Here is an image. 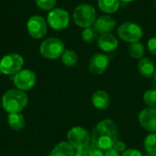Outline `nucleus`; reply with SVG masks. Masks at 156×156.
Segmentation results:
<instances>
[{"label": "nucleus", "mask_w": 156, "mask_h": 156, "mask_svg": "<svg viewBox=\"0 0 156 156\" xmlns=\"http://www.w3.org/2000/svg\"><path fill=\"white\" fill-rule=\"evenodd\" d=\"M97 35H98V32L95 30L94 27H85L81 32V38L84 42L90 44V43H93L98 38Z\"/></svg>", "instance_id": "nucleus-22"}, {"label": "nucleus", "mask_w": 156, "mask_h": 156, "mask_svg": "<svg viewBox=\"0 0 156 156\" xmlns=\"http://www.w3.org/2000/svg\"><path fill=\"white\" fill-rule=\"evenodd\" d=\"M139 122L145 130L156 133V109L147 108L139 114Z\"/></svg>", "instance_id": "nucleus-12"}, {"label": "nucleus", "mask_w": 156, "mask_h": 156, "mask_svg": "<svg viewBox=\"0 0 156 156\" xmlns=\"http://www.w3.org/2000/svg\"><path fill=\"white\" fill-rule=\"evenodd\" d=\"M112 149H114V150L117 151L118 153H123V152H125V151L127 150V149H126V145L124 144V143H122V142H121V141H117V142L114 144Z\"/></svg>", "instance_id": "nucleus-28"}, {"label": "nucleus", "mask_w": 156, "mask_h": 156, "mask_svg": "<svg viewBox=\"0 0 156 156\" xmlns=\"http://www.w3.org/2000/svg\"><path fill=\"white\" fill-rule=\"evenodd\" d=\"M7 123L11 129L15 131H21L26 125V121L21 113H9L7 116Z\"/></svg>", "instance_id": "nucleus-18"}, {"label": "nucleus", "mask_w": 156, "mask_h": 156, "mask_svg": "<svg viewBox=\"0 0 156 156\" xmlns=\"http://www.w3.org/2000/svg\"><path fill=\"white\" fill-rule=\"evenodd\" d=\"M62 63L67 67H74L79 61V57L77 53L71 49H65L61 55Z\"/></svg>", "instance_id": "nucleus-20"}, {"label": "nucleus", "mask_w": 156, "mask_h": 156, "mask_svg": "<svg viewBox=\"0 0 156 156\" xmlns=\"http://www.w3.org/2000/svg\"><path fill=\"white\" fill-rule=\"evenodd\" d=\"M147 156H156V154H147Z\"/></svg>", "instance_id": "nucleus-33"}, {"label": "nucleus", "mask_w": 156, "mask_h": 156, "mask_svg": "<svg viewBox=\"0 0 156 156\" xmlns=\"http://www.w3.org/2000/svg\"><path fill=\"white\" fill-rule=\"evenodd\" d=\"M64 50V43L57 37H49L44 40L40 45V53L48 59H56L59 58Z\"/></svg>", "instance_id": "nucleus-6"}, {"label": "nucleus", "mask_w": 156, "mask_h": 156, "mask_svg": "<svg viewBox=\"0 0 156 156\" xmlns=\"http://www.w3.org/2000/svg\"><path fill=\"white\" fill-rule=\"evenodd\" d=\"M91 101L95 108L99 110H105L109 107L111 101H110V97L108 93L104 90H100L93 93Z\"/></svg>", "instance_id": "nucleus-16"}, {"label": "nucleus", "mask_w": 156, "mask_h": 156, "mask_svg": "<svg viewBox=\"0 0 156 156\" xmlns=\"http://www.w3.org/2000/svg\"><path fill=\"white\" fill-rule=\"evenodd\" d=\"M98 47L104 52H112L118 48L119 41L115 36L111 33L101 34L97 38Z\"/></svg>", "instance_id": "nucleus-14"}, {"label": "nucleus", "mask_w": 156, "mask_h": 156, "mask_svg": "<svg viewBox=\"0 0 156 156\" xmlns=\"http://www.w3.org/2000/svg\"><path fill=\"white\" fill-rule=\"evenodd\" d=\"M138 71L144 78H152L154 75L155 66L149 58H142L138 62Z\"/></svg>", "instance_id": "nucleus-15"}, {"label": "nucleus", "mask_w": 156, "mask_h": 156, "mask_svg": "<svg viewBox=\"0 0 156 156\" xmlns=\"http://www.w3.org/2000/svg\"><path fill=\"white\" fill-rule=\"evenodd\" d=\"M129 54L130 56L133 58H135V59H141L144 55V45L138 41V42H133V43H131L130 46H129Z\"/></svg>", "instance_id": "nucleus-21"}, {"label": "nucleus", "mask_w": 156, "mask_h": 156, "mask_svg": "<svg viewBox=\"0 0 156 156\" xmlns=\"http://www.w3.org/2000/svg\"><path fill=\"white\" fill-rule=\"evenodd\" d=\"M48 23L55 30H62L69 25V15L62 8H53L48 15Z\"/></svg>", "instance_id": "nucleus-8"}, {"label": "nucleus", "mask_w": 156, "mask_h": 156, "mask_svg": "<svg viewBox=\"0 0 156 156\" xmlns=\"http://www.w3.org/2000/svg\"><path fill=\"white\" fill-rule=\"evenodd\" d=\"M121 156H144L143 154L136 150V149H127L125 152H123Z\"/></svg>", "instance_id": "nucleus-29"}, {"label": "nucleus", "mask_w": 156, "mask_h": 156, "mask_svg": "<svg viewBox=\"0 0 156 156\" xmlns=\"http://www.w3.org/2000/svg\"><path fill=\"white\" fill-rule=\"evenodd\" d=\"M104 156H121L120 153H118L117 151H115L114 149H110L106 152H104Z\"/></svg>", "instance_id": "nucleus-31"}, {"label": "nucleus", "mask_w": 156, "mask_h": 156, "mask_svg": "<svg viewBox=\"0 0 156 156\" xmlns=\"http://www.w3.org/2000/svg\"><path fill=\"white\" fill-rule=\"evenodd\" d=\"M35 2L40 9L48 11L54 8V6L56 5L57 0H35Z\"/></svg>", "instance_id": "nucleus-25"}, {"label": "nucleus", "mask_w": 156, "mask_h": 156, "mask_svg": "<svg viewBox=\"0 0 156 156\" xmlns=\"http://www.w3.org/2000/svg\"><path fill=\"white\" fill-rule=\"evenodd\" d=\"M90 156H104V152L99 150V149H96L94 147H92L90 145Z\"/></svg>", "instance_id": "nucleus-30"}, {"label": "nucleus", "mask_w": 156, "mask_h": 156, "mask_svg": "<svg viewBox=\"0 0 156 156\" xmlns=\"http://www.w3.org/2000/svg\"><path fill=\"white\" fill-rule=\"evenodd\" d=\"M144 100L146 105L150 108L156 109V90H148L144 95Z\"/></svg>", "instance_id": "nucleus-24"}, {"label": "nucleus", "mask_w": 156, "mask_h": 156, "mask_svg": "<svg viewBox=\"0 0 156 156\" xmlns=\"http://www.w3.org/2000/svg\"><path fill=\"white\" fill-rule=\"evenodd\" d=\"M116 24V20L112 16L110 15H102L96 19L93 27L98 33L101 35L111 33L115 28Z\"/></svg>", "instance_id": "nucleus-13"}, {"label": "nucleus", "mask_w": 156, "mask_h": 156, "mask_svg": "<svg viewBox=\"0 0 156 156\" xmlns=\"http://www.w3.org/2000/svg\"><path fill=\"white\" fill-rule=\"evenodd\" d=\"M109 58L102 53L93 55L89 61V70L95 75H101L105 72L109 66Z\"/></svg>", "instance_id": "nucleus-11"}, {"label": "nucleus", "mask_w": 156, "mask_h": 156, "mask_svg": "<svg viewBox=\"0 0 156 156\" xmlns=\"http://www.w3.org/2000/svg\"><path fill=\"white\" fill-rule=\"evenodd\" d=\"M68 142L76 150L90 145V136L89 132L80 126H76L71 128L67 135Z\"/></svg>", "instance_id": "nucleus-7"}, {"label": "nucleus", "mask_w": 156, "mask_h": 156, "mask_svg": "<svg viewBox=\"0 0 156 156\" xmlns=\"http://www.w3.org/2000/svg\"><path fill=\"white\" fill-rule=\"evenodd\" d=\"M27 28L28 34L33 38H42L48 31V26L44 17L40 16H31L27 23Z\"/></svg>", "instance_id": "nucleus-10"}, {"label": "nucleus", "mask_w": 156, "mask_h": 156, "mask_svg": "<svg viewBox=\"0 0 156 156\" xmlns=\"http://www.w3.org/2000/svg\"><path fill=\"white\" fill-rule=\"evenodd\" d=\"M97 19L95 8L89 4L79 5L73 12V20L80 27H90Z\"/></svg>", "instance_id": "nucleus-3"}, {"label": "nucleus", "mask_w": 156, "mask_h": 156, "mask_svg": "<svg viewBox=\"0 0 156 156\" xmlns=\"http://www.w3.org/2000/svg\"><path fill=\"white\" fill-rule=\"evenodd\" d=\"M121 1H122V2H124V3H131V2H133V1H134V0H121Z\"/></svg>", "instance_id": "nucleus-32"}, {"label": "nucleus", "mask_w": 156, "mask_h": 156, "mask_svg": "<svg viewBox=\"0 0 156 156\" xmlns=\"http://www.w3.org/2000/svg\"><path fill=\"white\" fill-rule=\"evenodd\" d=\"M28 103V98L25 91L15 89L7 90L2 97V106L9 113L22 112Z\"/></svg>", "instance_id": "nucleus-2"}, {"label": "nucleus", "mask_w": 156, "mask_h": 156, "mask_svg": "<svg viewBox=\"0 0 156 156\" xmlns=\"http://www.w3.org/2000/svg\"><path fill=\"white\" fill-rule=\"evenodd\" d=\"M155 7H156V1H155Z\"/></svg>", "instance_id": "nucleus-35"}, {"label": "nucleus", "mask_w": 156, "mask_h": 156, "mask_svg": "<svg viewBox=\"0 0 156 156\" xmlns=\"http://www.w3.org/2000/svg\"><path fill=\"white\" fill-rule=\"evenodd\" d=\"M90 145L76 150L74 156H90Z\"/></svg>", "instance_id": "nucleus-27"}, {"label": "nucleus", "mask_w": 156, "mask_h": 156, "mask_svg": "<svg viewBox=\"0 0 156 156\" xmlns=\"http://www.w3.org/2000/svg\"><path fill=\"white\" fill-rule=\"evenodd\" d=\"M117 141L118 131L115 123L110 119H105L95 127L90 145L102 152H106L112 149Z\"/></svg>", "instance_id": "nucleus-1"}, {"label": "nucleus", "mask_w": 156, "mask_h": 156, "mask_svg": "<svg viewBox=\"0 0 156 156\" xmlns=\"http://www.w3.org/2000/svg\"><path fill=\"white\" fill-rule=\"evenodd\" d=\"M118 37L125 42H138L144 36V30L141 26L132 21H127L119 26L117 29Z\"/></svg>", "instance_id": "nucleus-4"}, {"label": "nucleus", "mask_w": 156, "mask_h": 156, "mask_svg": "<svg viewBox=\"0 0 156 156\" xmlns=\"http://www.w3.org/2000/svg\"><path fill=\"white\" fill-rule=\"evenodd\" d=\"M121 0H98L99 8L105 14L115 13L120 7Z\"/></svg>", "instance_id": "nucleus-19"}, {"label": "nucleus", "mask_w": 156, "mask_h": 156, "mask_svg": "<svg viewBox=\"0 0 156 156\" xmlns=\"http://www.w3.org/2000/svg\"><path fill=\"white\" fill-rule=\"evenodd\" d=\"M147 154H156V133L149 134L144 143Z\"/></svg>", "instance_id": "nucleus-23"}, {"label": "nucleus", "mask_w": 156, "mask_h": 156, "mask_svg": "<svg viewBox=\"0 0 156 156\" xmlns=\"http://www.w3.org/2000/svg\"><path fill=\"white\" fill-rule=\"evenodd\" d=\"M74 150L75 149L69 142H61L53 148L50 156H74Z\"/></svg>", "instance_id": "nucleus-17"}, {"label": "nucleus", "mask_w": 156, "mask_h": 156, "mask_svg": "<svg viewBox=\"0 0 156 156\" xmlns=\"http://www.w3.org/2000/svg\"><path fill=\"white\" fill-rule=\"evenodd\" d=\"M154 80L156 81V69H155V71H154Z\"/></svg>", "instance_id": "nucleus-34"}, {"label": "nucleus", "mask_w": 156, "mask_h": 156, "mask_svg": "<svg viewBox=\"0 0 156 156\" xmlns=\"http://www.w3.org/2000/svg\"><path fill=\"white\" fill-rule=\"evenodd\" d=\"M37 82L35 72L30 69H22L14 76V84L17 90L26 91L31 90Z\"/></svg>", "instance_id": "nucleus-9"}, {"label": "nucleus", "mask_w": 156, "mask_h": 156, "mask_svg": "<svg viewBox=\"0 0 156 156\" xmlns=\"http://www.w3.org/2000/svg\"><path fill=\"white\" fill-rule=\"evenodd\" d=\"M147 47H148L149 51L153 55H156V37H154L148 40Z\"/></svg>", "instance_id": "nucleus-26"}, {"label": "nucleus", "mask_w": 156, "mask_h": 156, "mask_svg": "<svg viewBox=\"0 0 156 156\" xmlns=\"http://www.w3.org/2000/svg\"><path fill=\"white\" fill-rule=\"evenodd\" d=\"M24 59L22 56L11 53L5 55L0 60V73L4 75H16L22 70Z\"/></svg>", "instance_id": "nucleus-5"}]
</instances>
